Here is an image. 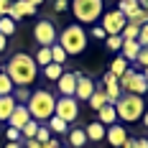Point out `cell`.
Segmentation results:
<instances>
[{
  "label": "cell",
  "mask_w": 148,
  "mask_h": 148,
  "mask_svg": "<svg viewBox=\"0 0 148 148\" xmlns=\"http://www.w3.org/2000/svg\"><path fill=\"white\" fill-rule=\"evenodd\" d=\"M36 72H38V66H36L33 56H28V54H13L8 59V64H5V74L10 77L13 87H28V84H33Z\"/></svg>",
  "instance_id": "6da1fadb"
},
{
  "label": "cell",
  "mask_w": 148,
  "mask_h": 148,
  "mask_svg": "<svg viewBox=\"0 0 148 148\" xmlns=\"http://www.w3.org/2000/svg\"><path fill=\"white\" fill-rule=\"evenodd\" d=\"M54 105H56V97H54L49 89H36V92H31L26 107H28L31 118L36 120V123H41V125H44L46 120L54 115Z\"/></svg>",
  "instance_id": "7a4b0ae2"
},
{
  "label": "cell",
  "mask_w": 148,
  "mask_h": 148,
  "mask_svg": "<svg viewBox=\"0 0 148 148\" xmlns=\"http://www.w3.org/2000/svg\"><path fill=\"white\" fill-rule=\"evenodd\" d=\"M56 38H59L56 44L66 51V56H77V54H82L87 49V31L82 28V26H77V23L66 26Z\"/></svg>",
  "instance_id": "3957f363"
},
{
  "label": "cell",
  "mask_w": 148,
  "mask_h": 148,
  "mask_svg": "<svg viewBox=\"0 0 148 148\" xmlns=\"http://www.w3.org/2000/svg\"><path fill=\"white\" fill-rule=\"evenodd\" d=\"M115 112H118V118L123 123H135V120L143 118V112H146V102H143V97H138V95H120V100L115 102Z\"/></svg>",
  "instance_id": "277c9868"
},
{
  "label": "cell",
  "mask_w": 148,
  "mask_h": 148,
  "mask_svg": "<svg viewBox=\"0 0 148 148\" xmlns=\"http://www.w3.org/2000/svg\"><path fill=\"white\" fill-rule=\"evenodd\" d=\"M72 10L79 23H95L105 13V3L102 0H72Z\"/></svg>",
  "instance_id": "5b68a950"
},
{
  "label": "cell",
  "mask_w": 148,
  "mask_h": 148,
  "mask_svg": "<svg viewBox=\"0 0 148 148\" xmlns=\"http://www.w3.org/2000/svg\"><path fill=\"white\" fill-rule=\"evenodd\" d=\"M56 26H54V21H38L36 26H33V38H36V44L38 46H54L56 44Z\"/></svg>",
  "instance_id": "8992f818"
},
{
  "label": "cell",
  "mask_w": 148,
  "mask_h": 148,
  "mask_svg": "<svg viewBox=\"0 0 148 148\" xmlns=\"http://www.w3.org/2000/svg\"><path fill=\"white\" fill-rule=\"evenodd\" d=\"M54 115L61 118L64 123H74L79 118V102L74 97H59L56 105H54Z\"/></svg>",
  "instance_id": "52a82bcc"
},
{
  "label": "cell",
  "mask_w": 148,
  "mask_h": 148,
  "mask_svg": "<svg viewBox=\"0 0 148 148\" xmlns=\"http://www.w3.org/2000/svg\"><path fill=\"white\" fill-rule=\"evenodd\" d=\"M125 15L120 13V10H110V13H102V28L107 36H115V33H120V31L125 28Z\"/></svg>",
  "instance_id": "ba28073f"
},
{
  "label": "cell",
  "mask_w": 148,
  "mask_h": 148,
  "mask_svg": "<svg viewBox=\"0 0 148 148\" xmlns=\"http://www.w3.org/2000/svg\"><path fill=\"white\" fill-rule=\"evenodd\" d=\"M77 79H79V72H64L59 79H56V87H59V95H61V97H74Z\"/></svg>",
  "instance_id": "9c48e42d"
},
{
  "label": "cell",
  "mask_w": 148,
  "mask_h": 148,
  "mask_svg": "<svg viewBox=\"0 0 148 148\" xmlns=\"http://www.w3.org/2000/svg\"><path fill=\"white\" fill-rule=\"evenodd\" d=\"M105 140H107L112 148H123V143L128 140V130H125L120 123H115V125H107V128H105Z\"/></svg>",
  "instance_id": "30bf717a"
},
{
  "label": "cell",
  "mask_w": 148,
  "mask_h": 148,
  "mask_svg": "<svg viewBox=\"0 0 148 148\" xmlns=\"http://www.w3.org/2000/svg\"><path fill=\"white\" fill-rule=\"evenodd\" d=\"M8 18H13L15 23L21 21V18H28V15H36V8L31 5V3H26V0H15V3H10L8 5Z\"/></svg>",
  "instance_id": "8fae6325"
},
{
  "label": "cell",
  "mask_w": 148,
  "mask_h": 148,
  "mask_svg": "<svg viewBox=\"0 0 148 148\" xmlns=\"http://www.w3.org/2000/svg\"><path fill=\"white\" fill-rule=\"evenodd\" d=\"M95 82H92V79H89V77H84V74L79 72V79H77V89H74V100H77V102H79V100H82V102H87L89 97H92V92H95Z\"/></svg>",
  "instance_id": "7c38bea8"
},
{
  "label": "cell",
  "mask_w": 148,
  "mask_h": 148,
  "mask_svg": "<svg viewBox=\"0 0 148 148\" xmlns=\"http://www.w3.org/2000/svg\"><path fill=\"white\" fill-rule=\"evenodd\" d=\"M102 84H105V95H107V102L110 105H115L120 100V95H123V89H120V84H118V77H112V74L107 72L102 77Z\"/></svg>",
  "instance_id": "4fadbf2b"
},
{
  "label": "cell",
  "mask_w": 148,
  "mask_h": 148,
  "mask_svg": "<svg viewBox=\"0 0 148 148\" xmlns=\"http://www.w3.org/2000/svg\"><path fill=\"white\" fill-rule=\"evenodd\" d=\"M28 120H33V118H31V112H28V107H26V105H15L13 112H10V118H8V125L21 130V128H23Z\"/></svg>",
  "instance_id": "5bb4252c"
},
{
  "label": "cell",
  "mask_w": 148,
  "mask_h": 148,
  "mask_svg": "<svg viewBox=\"0 0 148 148\" xmlns=\"http://www.w3.org/2000/svg\"><path fill=\"white\" fill-rule=\"evenodd\" d=\"M97 123H102L105 128L107 125H115L118 123V112H115V105H105L97 110Z\"/></svg>",
  "instance_id": "9a60e30c"
},
{
  "label": "cell",
  "mask_w": 148,
  "mask_h": 148,
  "mask_svg": "<svg viewBox=\"0 0 148 148\" xmlns=\"http://www.w3.org/2000/svg\"><path fill=\"white\" fill-rule=\"evenodd\" d=\"M44 125L51 130V135H66V133H69V123H64V120L56 118V115H51Z\"/></svg>",
  "instance_id": "2e32d148"
},
{
  "label": "cell",
  "mask_w": 148,
  "mask_h": 148,
  "mask_svg": "<svg viewBox=\"0 0 148 148\" xmlns=\"http://www.w3.org/2000/svg\"><path fill=\"white\" fill-rule=\"evenodd\" d=\"M84 135H87V140L100 143V140H105V125H102V123H97V120H92L87 128H84Z\"/></svg>",
  "instance_id": "e0dca14e"
},
{
  "label": "cell",
  "mask_w": 148,
  "mask_h": 148,
  "mask_svg": "<svg viewBox=\"0 0 148 148\" xmlns=\"http://www.w3.org/2000/svg\"><path fill=\"white\" fill-rule=\"evenodd\" d=\"M66 140L72 148H84L87 146V135H84V128H72L66 133Z\"/></svg>",
  "instance_id": "ac0fdd59"
},
{
  "label": "cell",
  "mask_w": 148,
  "mask_h": 148,
  "mask_svg": "<svg viewBox=\"0 0 148 148\" xmlns=\"http://www.w3.org/2000/svg\"><path fill=\"white\" fill-rule=\"evenodd\" d=\"M120 54H123V59L135 61V59H138V54H140V44H138V41H123Z\"/></svg>",
  "instance_id": "d6986e66"
},
{
  "label": "cell",
  "mask_w": 148,
  "mask_h": 148,
  "mask_svg": "<svg viewBox=\"0 0 148 148\" xmlns=\"http://www.w3.org/2000/svg\"><path fill=\"white\" fill-rule=\"evenodd\" d=\"M15 105L18 102L13 100V95H3V97H0V120L8 123V118H10V112H13Z\"/></svg>",
  "instance_id": "ffe728a7"
},
{
  "label": "cell",
  "mask_w": 148,
  "mask_h": 148,
  "mask_svg": "<svg viewBox=\"0 0 148 148\" xmlns=\"http://www.w3.org/2000/svg\"><path fill=\"white\" fill-rule=\"evenodd\" d=\"M128 69H130V61L123 59V56H115V59L110 61V74H112V77H123Z\"/></svg>",
  "instance_id": "44dd1931"
},
{
  "label": "cell",
  "mask_w": 148,
  "mask_h": 148,
  "mask_svg": "<svg viewBox=\"0 0 148 148\" xmlns=\"http://www.w3.org/2000/svg\"><path fill=\"white\" fill-rule=\"evenodd\" d=\"M87 102H89V107H92L95 112H97L100 107H105V105H110V102H107V95H105V89H95V92H92V97H89Z\"/></svg>",
  "instance_id": "7402d4cb"
},
{
  "label": "cell",
  "mask_w": 148,
  "mask_h": 148,
  "mask_svg": "<svg viewBox=\"0 0 148 148\" xmlns=\"http://www.w3.org/2000/svg\"><path fill=\"white\" fill-rule=\"evenodd\" d=\"M36 66H46V64H51V46H38V51H36Z\"/></svg>",
  "instance_id": "603a6c76"
},
{
  "label": "cell",
  "mask_w": 148,
  "mask_h": 148,
  "mask_svg": "<svg viewBox=\"0 0 148 148\" xmlns=\"http://www.w3.org/2000/svg\"><path fill=\"white\" fill-rule=\"evenodd\" d=\"M61 74H64V66H59V64H54V61L44 66V77L49 79V82H56V79H59Z\"/></svg>",
  "instance_id": "cb8c5ba5"
},
{
  "label": "cell",
  "mask_w": 148,
  "mask_h": 148,
  "mask_svg": "<svg viewBox=\"0 0 148 148\" xmlns=\"http://www.w3.org/2000/svg\"><path fill=\"white\" fill-rule=\"evenodd\" d=\"M128 23H135V26H146V23H148V10H143V8L138 5L133 13L128 15Z\"/></svg>",
  "instance_id": "d4e9b609"
},
{
  "label": "cell",
  "mask_w": 148,
  "mask_h": 148,
  "mask_svg": "<svg viewBox=\"0 0 148 148\" xmlns=\"http://www.w3.org/2000/svg\"><path fill=\"white\" fill-rule=\"evenodd\" d=\"M0 33H3L5 38L15 33V21H13V18H8V15H3V18H0Z\"/></svg>",
  "instance_id": "484cf974"
},
{
  "label": "cell",
  "mask_w": 148,
  "mask_h": 148,
  "mask_svg": "<svg viewBox=\"0 0 148 148\" xmlns=\"http://www.w3.org/2000/svg\"><path fill=\"white\" fill-rule=\"evenodd\" d=\"M138 31H140V26H135V23H125V28L120 31V36H123V41H135V38H138Z\"/></svg>",
  "instance_id": "4316f807"
},
{
  "label": "cell",
  "mask_w": 148,
  "mask_h": 148,
  "mask_svg": "<svg viewBox=\"0 0 148 148\" xmlns=\"http://www.w3.org/2000/svg\"><path fill=\"white\" fill-rule=\"evenodd\" d=\"M38 125H41V123H36V120H28V123L21 128V138H26V140L36 138V130H38Z\"/></svg>",
  "instance_id": "83f0119b"
},
{
  "label": "cell",
  "mask_w": 148,
  "mask_h": 148,
  "mask_svg": "<svg viewBox=\"0 0 148 148\" xmlns=\"http://www.w3.org/2000/svg\"><path fill=\"white\" fill-rule=\"evenodd\" d=\"M135 8H138V0H118V10L125 15V21H128V15L133 13Z\"/></svg>",
  "instance_id": "f1b7e54d"
},
{
  "label": "cell",
  "mask_w": 148,
  "mask_h": 148,
  "mask_svg": "<svg viewBox=\"0 0 148 148\" xmlns=\"http://www.w3.org/2000/svg\"><path fill=\"white\" fill-rule=\"evenodd\" d=\"M51 61H54V64H59V66H64V61H66V51H64L59 44L51 46Z\"/></svg>",
  "instance_id": "f546056e"
},
{
  "label": "cell",
  "mask_w": 148,
  "mask_h": 148,
  "mask_svg": "<svg viewBox=\"0 0 148 148\" xmlns=\"http://www.w3.org/2000/svg\"><path fill=\"white\" fill-rule=\"evenodd\" d=\"M3 95H13V82L5 72H0V97Z\"/></svg>",
  "instance_id": "4dcf8cb0"
},
{
  "label": "cell",
  "mask_w": 148,
  "mask_h": 148,
  "mask_svg": "<svg viewBox=\"0 0 148 148\" xmlns=\"http://www.w3.org/2000/svg\"><path fill=\"white\" fill-rule=\"evenodd\" d=\"M28 97H31V89H28V87H18V89L13 92V100H15L18 105H26V102H28Z\"/></svg>",
  "instance_id": "1f68e13d"
},
{
  "label": "cell",
  "mask_w": 148,
  "mask_h": 148,
  "mask_svg": "<svg viewBox=\"0 0 148 148\" xmlns=\"http://www.w3.org/2000/svg\"><path fill=\"white\" fill-rule=\"evenodd\" d=\"M105 46H107L110 51H120V46H123V36H120V33L107 36V38H105Z\"/></svg>",
  "instance_id": "d6a6232c"
},
{
  "label": "cell",
  "mask_w": 148,
  "mask_h": 148,
  "mask_svg": "<svg viewBox=\"0 0 148 148\" xmlns=\"http://www.w3.org/2000/svg\"><path fill=\"white\" fill-rule=\"evenodd\" d=\"M54 135H51V130L46 128V125H38V130H36V138L33 140H38V143H46V140H51Z\"/></svg>",
  "instance_id": "836d02e7"
},
{
  "label": "cell",
  "mask_w": 148,
  "mask_h": 148,
  "mask_svg": "<svg viewBox=\"0 0 148 148\" xmlns=\"http://www.w3.org/2000/svg\"><path fill=\"white\" fill-rule=\"evenodd\" d=\"M138 44H140V49H148V23L146 26H140V31H138V38H135Z\"/></svg>",
  "instance_id": "e575fe53"
},
{
  "label": "cell",
  "mask_w": 148,
  "mask_h": 148,
  "mask_svg": "<svg viewBox=\"0 0 148 148\" xmlns=\"http://www.w3.org/2000/svg\"><path fill=\"white\" fill-rule=\"evenodd\" d=\"M5 138H8V143H21V130L8 125V130H5Z\"/></svg>",
  "instance_id": "d590c367"
},
{
  "label": "cell",
  "mask_w": 148,
  "mask_h": 148,
  "mask_svg": "<svg viewBox=\"0 0 148 148\" xmlns=\"http://www.w3.org/2000/svg\"><path fill=\"white\" fill-rule=\"evenodd\" d=\"M89 36H92V38H97V41H105V38H107V33H105V28H102V26H92Z\"/></svg>",
  "instance_id": "8d00e7d4"
},
{
  "label": "cell",
  "mask_w": 148,
  "mask_h": 148,
  "mask_svg": "<svg viewBox=\"0 0 148 148\" xmlns=\"http://www.w3.org/2000/svg\"><path fill=\"white\" fill-rule=\"evenodd\" d=\"M135 64H140L143 69L148 66V49H140V54H138V59H135Z\"/></svg>",
  "instance_id": "74e56055"
},
{
  "label": "cell",
  "mask_w": 148,
  "mask_h": 148,
  "mask_svg": "<svg viewBox=\"0 0 148 148\" xmlns=\"http://www.w3.org/2000/svg\"><path fill=\"white\" fill-rule=\"evenodd\" d=\"M66 8H69V0H56V3H54V10H56V13H64Z\"/></svg>",
  "instance_id": "f35d334b"
},
{
  "label": "cell",
  "mask_w": 148,
  "mask_h": 148,
  "mask_svg": "<svg viewBox=\"0 0 148 148\" xmlns=\"http://www.w3.org/2000/svg\"><path fill=\"white\" fill-rule=\"evenodd\" d=\"M135 148H148V140H146V135H143V138H135Z\"/></svg>",
  "instance_id": "ab89813d"
},
{
  "label": "cell",
  "mask_w": 148,
  "mask_h": 148,
  "mask_svg": "<svg viewBox=\"0 0 148 148\" xmlns=\"http://www.w3.org/2000/svg\"><path fill=\"white\" fill-rule=\"evenodd\" d=\"M26 148H44V143H38V140L31 138V140H26Z\"/></svg>",
  "instance_id": "60d3db41"
},
{
  "label": "cell",
  "mask_w": 148,
  "mask_h": 148,
  "mask_svg": "<svg viewBox=\"0 0 148 148\" xmlns=\"http://www.w3.org/2000/svg\"><path fill=\"white\" fill-rule=\"evenodd\" d=\"M8 5H10V3H5V0H0V18H3V15L8 13Z\"/></svg>",
  "instance_id": "b9f144b4"
},
{
  "label": "cell",
  "mask_w": 148,
  "mask_h": 148,
  "mask_svg": "<svg viewBox=\"0 0 148 148\" xmlns=\"http://www.w3.org/2000/svg\"><path fill=\"white\" fill-rule=\"evenodd\" d=\"M123 148H135V138H130V135H128V140L123 143Z\"/></svg>",
  "instance_id": "7bdbcfd3"
},
{
  "label": "cell",
  "mask_w": 148,
  "mask_h": 148,
  "mask_svg": "<svg viewBox=\"0 0 148 148\" xmlns=\"http://www.w3.org/2000/svg\"><path fill=\"white\" fill-rule=\"evenodd\" d=\"M5 46H8V38H5V36H3V33H0V54H3V51H5Z\"/></svg>",
  "instance_id": "ee69618b"
},
{
  "label": "cell",
  "mask_w": 148,
  "mask_h": 148,
  "mask_svg": "<svg viewBox=\"0 0 148 148\" xmlns=\"http://www.w3.org/2000/svg\"><path fill=\"white\" fill-rule=\"evenodd\" d=\"M26 3H31V5H33V8H38V5H41V3H44V0H26Z\"/></svg>",
  "instance_id": "f6af8a7d"
},
{
  "label": "cell",
  "mask_w": 148,
  "mask_h": 148,
  "mask_svg": "<svg viewBox=\"0 0 148 148\" xmlns=\"http://www.w3.org/2000/svg\"><path fill=\"white\" fill-rule=\"evenodd\" d=\"M138 5H140L143 10H148V0H138Z\"/></svg>",
  "instance_id": "bcb514c9"
},
{
  "label": "cell",
  "mask_w": 148,
  "mask_h": 148,
  "mask_svg": "<svg viewBox=\"0 0 148 148\" xmlns=\"http://www.w3.org/2000/svg\"><path fill=\"white\" fill-rule=\"evenodd\" d=\"M140 120H143V125H146V128H148V110H146V112H143V118H140Z\"/></svg>",
  "instance_id": "7dc6e473"
},
{
  "label": "cell",
  "mask_w": 148,
  "mask_h": 148,
  "mask_svg": "<svg viewBox=\"0 0 148 148\" xmlns=\"http://www.w3.org/2000/svg\"><path fill=\"white\" fill-rule=\"evenodd\" d=\"M5 148H21V143H5Z\"/></svg>",
  "instance_id": "c3c4849f"
},
{
  "label": "cell",
  "mask_w": 148,
  "mask_h": 148,
  "mask_svg": "<svg viewBox=\"0 0 148 148\" xmlns=\"http://www.w3.org/2000/svg\"><path fill=\"white\" fill-rule=\"evenodd\" d=\"M140 74H143V79H146V82H148V66H146V69H143V72H140Z\"/></svg>",
  "instance_id": "681fc988"
},
{
  "label": "cell",
  "mask_w": 148,
  "mask_h": 148,
  "mask_svg": "<svg viewBox=\"0 0 148 148\" xmlns=\"http://www.w3.org/2000/svg\"><path fill=\"white\" fill-rule=\"evenodd\" d=\"M5 3H15V0H5Z\"/></svg>",
  "instance_id": "f907efd6"
},
{
  "label": "cell",
  "mask_w": 148,
  "mask_h": 148,
  "mask_svg": "<svg viewBox=\"0 0 148 148\" xmlns=\"http://www.w3.org/2000/svg\"><path fill=\"white\" fill-rule=\"evenodd\" d=\"M0 72H3V64H0Z\"/></svg>",
  "instance_id": "816d5d0a"
},
{
  "label": "cell",
  "mask_w": 148,
  "mask_h": 148,
  "mask_svg": "<svg viewBox=\"0 0 148 148\" xmlns=\"http://www.w3.org/2000/svg\"><path fill=\"white\" fill-rule=\"evenodd\" d=\"M146 140H148V135H146Z\"/></svg>",
  "instance_id": "f5cc1de1"
}]
</instances>
